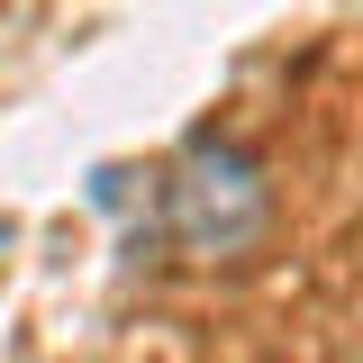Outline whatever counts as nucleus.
I'll list each match as a JSON object with an SVG mask.
<instances>
[{"label":"nucleus","instance_id":"obj_1","mask_svg":"<svg viewBox=\"0 0 363 363\" xmlns=\"http://www.w3.org/2000/svg\"><path fill=\"white\" fill-rule=\"evenodd\" d=\"M164 218H173V236L191 255H236V245H255V227H264V164H255L245 145L200 136L173 164V182H164Z\"/></svg>","mask_w":363,"mask_h":363}]
</instances>
